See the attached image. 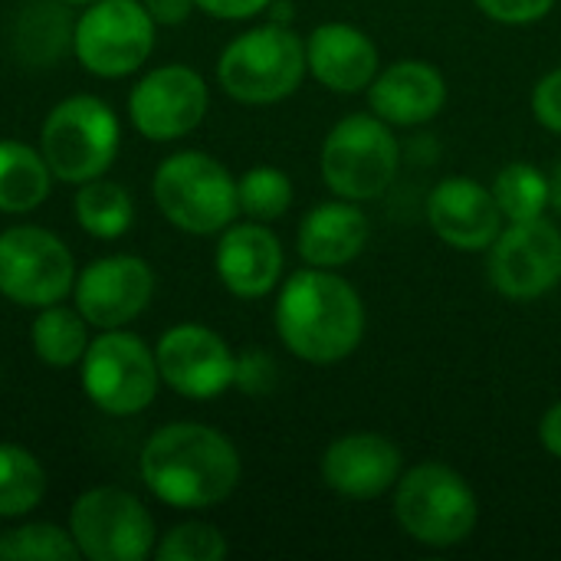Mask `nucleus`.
I'll list each match as a JSON object with an SVG mask.
<instances>
[{
  "label": "nucleus",
  "mask_w": 561,
  "mask_h": 561,
  "mask_svg": "<svg viewBox=\"0 0 561 561\" xmlns=\"http://www.w3.org/2000/svg\"><path fill=\"white\" fill-rule=\"evenodd\" d=\"M138 477L145 490L171 510H210L233 496L243 463L233 440L217 427L174 421L145 440Z\"/></svg>",
  "instance_id": "obj_1"
},
{
  "label": "nucleus",
  "mask_w": 561,
  "mask_h": 561,
  "mask_svg": "<svg viewBox=\"0 0 561 561\" xmlns=\"http://www.w3.org/2000/svg\"><path fill=\"white\" fill-rule=\"evenodd\" d=\"M276 332L299 362L339 365L365 339V302L339 273L306 266L279 289Z\"/></svg>",
  "instance_id": "obj_2"
},
{
  "label": "nucleus",
  "mask_w": 561,
  "mask_h": 561,
  "mask_svg": "<svg viewBox=\"0 0 561 561\" xmlns=\"http://www.w3.org/2000/svg\"><path fill=\"white\" fill-rule=\"evenodd\" d=\"M306 39L293 26L263 23L233 36L217 59L220 89L243 105H276L306 79Z\"/></svg>",
  "instance_id": "obj_3"
},
{
  "label": "nucleus",
  "mask_w": 561,
  "mask_h": 561,
  "mask_svg": "<svg viewBox=\"0 0 561 561\" xmlns=\"http://www.w3.org/2000/svg\"><path fill=\"white\" fill-rule=\"evenodd\" d=\"M151 194L161 217L191 237L220 233L240 217L237 181L227 164L207 151L168 154L154 168Z\"/></svg>",
  "instance_id": "obj_4"
},
{
  "label": "nucleus",
  "mask_w": 561,
  "mask_h": 561,
  "mask_svg": "<svg viewBox=\"0 0 561 561\" xmlns=\"http://www.w3.org/2000/svg\"><path fill=\"white\" fill-rule=\"evenodd\" d=\"M36 148L56 181L79 187L102 178L115 164L122 148V122L99 95H69L46 112Z\"/></svg>",
  "instance_id": "obj_5"
},
{
  "label": "nucleus",
  "mask_w": 561,
  "mask_h": 561,
  "mask_svg": "<svg viewBox=\"0 0 561 561\" xmlns=\"http://www.w3.org/2000/svg\"><path fill=\"white\" fill-rule=\"evenodd\" d=\"M394 519L414 542L427 549H454L473 536L480 500L454 467L417 463L394 483Z\"/></svg>",
  "instance_id": "obj_6"
},
{
  "label": "nucleus",
  "mask_w": 561,
  "mask_h": 561,
  "mask_svg": "<svg viewBox=\"0 0 561 561\" xmlns=\"http://www.w3.org/2000/svg\"><path fill=\"white\" fill-rule=\"evenodd\" d=\"M82 391L108 417H135L148 411L161 388L154 348L128 329H102L82 362Z\"/></svg>",
  "instance_id": "obj_7"
},
{
  "label": "nucleus",
  "mask_w": 561,
  "mask_h": 561,
  "mask_svg": "<svg viewBox=\"0 0 561 561\" xmlns=\"http://www.w3.org/2000/svg\"><path fill=\"white\" fill-rule=\"evenodd\" d=\"M401 164V148L388 122L375 112L345 115L322 141V181L332 194L345 201H375L381 197Z\"/></svg>",
  "instance_id": "obj_8"
},
{
  "label": "nucleus",
  "mask_w": 561,
  "mask_h": 561,
  "mask_svg": "<svg viewBox=\"0 0 561 561\" xmlns=\"http://www.w3.org/2000/svg\"><path fill=\"white\" fill-rule=\"evenodd\" d=\"M69 536L89 561H145L158 546L151 510L122 486H92L76 496Z\"/></svg>",
  "instance_id": "obj_9"
},
{
  "label": "nucleus",
  "mask_w": 561,
  "mask_h": 561,
  "mask_svg": "<svg viewBox=\"0 0 561 561\" xmlns=\"http://www.w3.org/2000/svg\"><path fill=\"white\" fill-rule=\"evenodd\" d=\"M76 256L66 240L36 224L0 230V296L23 309H46L72 296Z\"/></svg>",
  "instance_id": "obj_10"
},
{
  "label": "nucleus",
  "mask_w": 561,
  "mask_h": 561,
  "mask_svg": "<svg viewBox=\"0 0 561 561\" xmlns=\"http://www.w3.org/2000/svg\"><path fill=\"white\" fill-rule=\"evenodd\" d=\"M154 20L141 0H95L76 16L72 53L99 79H125L154 53Z\"/></svg>",
  "instance_id": "obj_11"
},
{
  "label": "nucleus",
  "mask_w": 561,
  "mask_h": 561,
  "mask_svg": "<svg viewBox=\"0 0 561 561\" xmlns=\"http://www.w3.org/2000/svg\"><path fill=\"white\" fill-rule=\"evenodd\" d=\"M490 283L503 299L533 302L561 283V230L546 220H516L486 250Z\"/></svg>",
  "instance_id": "obj_12"
},
{
  "label": "nucleus",
  "mask_w": 561,
  "mask_h": 561,
  "mask_svg": "<svg viewBox=\"0 0 561 561\" xmlns=\"http://www.w3.org/2000/svg\"><path fill=\"white\" fill-rule=\"evenodd\" d=\"M210 108L207 82L184 62L154 66L128 92V122L148 141H178L191 135Z\"/></svg>",
  "instance_id": "obj_13"
},
{
  "label": "nucleus",
  "mask_w": 561,
  "mask_h": 561,
  "mask_svg": "<svg viewBox=\"0 0 561 561\" xmlns=\"http://www.w3.org/2000/svg\"><path fill=\"white\" fill-rule=\"evenodd\" d=\"M158 279L148 260L135 253H108L79 270L72 299L92 329H125L154 299Z\"/></svg>",
  "instance_id": "obj_14"
},
{
  "label": "nucleus",
  "mask_w": 561,
  "mask_h": 561,
  "mask_svg": "<svg viewBox=\"0 0 561 561\" xmlns=\"http://www.w3.org/2000/svg\"><path fill=\"white\" fill-rule=\"evenodd\" d=\"M161 385L187 401H210L233 388L237 355L214 329L201 322L171 325L154 345Z\"/></svg>",
  "instance_id": "obj_15"
},
{
  "label": "nucleus",
  "mask_w": 561,
  "mask_h": 561,
  "mask_svg": "<svg viewBox=\"0 0 561 561\" xmlns=\"http://www.w3.org/2000/svg\"><path fill=\"white\" fill-rule=\"evenodd\" d=\"M404 473V457L381 434H345L322 454V483L345 500H378Z\"/></svg>",
  "instance_id": "obj_16"
},
{
  "label": "nucleus",
  "mask_w": 561,
  "mask_h": 561,
  "mask_svg": "<svg viewBox=\"0 0 561 561\" xmlns=\"http://www.w3.org/2000/svg\"><path fill=\"white\" fill-rule=\"evenodd\" d=\"M427 220L434 233L460 250V253H483L503 230V210L490 187L473 178H444L427 201Z\"/></svg>",
  "instance_id": "obj_17"
},
{
  "label": "nucleus",
  "mask_w": 561,
  "mask_h": 561,
  "mask_svg": "<svg viewBox=\"0 0 561 561\" xmlns=\"http://www.w3.org/2000/svg\"><path fill=\"white\" fill-rule=\"evenodd\" d=\"M283 263H286L283 243L266 224L247 220L220 230L214 266L230 296L237 299L270 296L283 279Z\"/></svg>",
  "instance_id": "obj_18"
},
{
  "label": "nucleus",
  "mask_w": 561,
  "mask_h": 561,
  "mask_svg": "<svg viewBox=\"0 0 561 561\" xmlns=\"http://www.w3.org/2000/svg\"><path fill=\"white\" fill-rule=\"evenodd\" d=\"M447 102V82L437 66L424 59H401L385 69L368 85V105L371 112L388 125H424L434 115H440Z\"/></svg>",
  "instance_id": "obj_19"
},
{
  "label": "nucleus",
  "mask_w": 561,
  "mask_h": 561,
  "mask_svg": "<svg viewBox=\"0 0 561 561\" xmlns=\"http://www.w3.org/2000/svg\"><path fill=\"white\" fill-rule=\"evenodd\" d=\"M378 46L352 23H322L306 36V66L325 89L352 95L378 76Z\"/></svg>",
  "instance_id": "obj_20"
},
{
  "label": "nucleus",
  "mask_w": 561,
  "mask_h": 561,
  "mask_svg": "<svg viewBox=\"0 0 561 561\" xmlns=\"http://www.w3.org/2000/svg\"><path fill=\"white\" fill-rule=\"evenodd\" d=\"M371 227L358 201H325L312 207L296 233V250L306 260V266H322V270H339L352 260L362 256L368 247Z\"/></svg>",
  "instance_id": "obj_21"
},
{
  "label": "nucleus",
  "mask_w": 561,
  "mask_h": 561,
  "mask_svg": "<svg viewBox=\"0 0 561 561\" xmlns=\"http://www.w3.org/2000/svg\"><path fill=\"white\" fill-rule=\"evenodd\" d=\"M76 13L62 0H26L10 23V49L20 66L53 69L72 53Z\"/></svg>",
  "instance_id": "obj_22"
},
{
  "label": "nucleus",
  "mask_w": 561,
  "mask_h": 561,
  "mask_svg": "<svg viewBox=\"0 0 561 561\" xmlns=\"http://www.w3.org/2000/svg\"><path fill=\"white\" fill-rule=\"evenodd\" d=\"M53 181L56 178L39 148L16 138H0V214H33L46 204Z\"/></svg>",
  "instance_id": "obj_23"
},
{
  "label": "nucleus",
  "mask_w": 561,
  "mask_h": 561,
  "mask_svg": "<svg viewBox=\"0 0 561 561\" xmlns=\"http://www.w3.org/2000/svg\"><path fill=\"white\" fill-rule=\"evenodd\" d=\"M72 214L76 224L95 237V240H118L131 230L135 224V197L125 184L102 178H92L79 184L72 197Z\"/></svg>",
  "instance_id": "obj_24"
},
{
  "label": "nucleus",
  "mask_w": 561,
  "mask_h": 561,
  "mask_svg": "<svg viewBox=\"0 0 561 561\" xmlns=\"http://www.w3.org/2000/svg\"><path fill=\"white\" fill-rule=\"evenodd\" d=\"M89 322L82 319V312L72 306H46L36 312L33 325H30V345L33 355L46 365V368H76L89 348Z\"/></svg>",
  "instance_id": "obj_25"
},
{
  "label": "nucleus",
  "mask_w": 561,
  "mask_h": 561,
  "mask_svg": "<svg viewBox=\"0 0 561 561\" xmlns=\"http://www.w3.org/2000/svg\"><path fill=\"white\" fill-rule=\"evenodd\" d=\"M49 490V477L36 454L20 444H0V519L30 516Z\"/></svg>",
  "instance_id": "obj_26"
},
{
  "label": "nucleus",
  "mask_w": 561,
  "mask_h": 561,
  "mask_svg": "<svg viewBox=\"0 0 561 561\" xmlns=\"http://www.w3.org/2000/svg\"><path fill=\"white\" fill-rule=\"evenodd\" d=\"M490 191H493V197H496V204L510 224L546 217V210H549V178L529 161L506 164L496 174Z\"/></svg>",
  "instance_id": "obj_27"
},
{
  "label": "nucleus",
  "mask_w": 561,
  "mask_h": 561,
  "mask_svg": "<svg viewBox=\"0 0 561 561\" xmlns=\"http://www.w3.org/2000/svg\"><path fill=\"white\" fill-rule=\"evenodd\" d=\"M79 546L69 536V526L53 523H23L0 533V561H76Z\"/></svg>",
  "instance_id": "obj_28"
},
{
  "label": "nucleus",
  "mask_w": 561,
  "mask_h": 561,
  "mask_svg": "<svg viewBox=\"0 0 561 561\" xmlns=\"http://www.w3.org/2000/svg\"><path fill=\"white\" fill-rule=\"evenodd\" d=\"M237 201L240 214H247L250 220H279L293 207V181L273 164H256L237 181Z\"/></svg>",
  "instance_id": "obj_29"
},
{
  "label": "nucleus",
  "mask_w": 561,
  "mask_h": 561,
  "mask_svg": "<svg viewBox=\"0 0 561 561\" xmlns=\"http://www.w3.org/2000/svg\"><path fill=\"white\" fill-rule=\"evenodd\" d=\"M230 552L224 533L210 523H181L168 536L158 539L154 559L158 561H224Z\"/></svg>",
  "instance_id": "obj_30"
},
{
  "label": "nucleus",
  "mask_w": 561,
  "mask_h": 561,
  "mask_svg": "<svg viewBox=\"0 0 561 561\" xmlns=\"http://www.w3.org/2000/svg\"><path fill=\"white\" fill-rule=\"evenodd\" d=\"M276 385V362L263 348H247L237 355V371H233V388H240L250 398L270 394Z\"/></svg>",
  "instance_id": "obj_31"
},
{
  "label": "nucleus",
  "mask_w": 561,
  "mask_h": 561,
  "mask_svg": "<svg viewBox=\"0 0 561 561\" xmlns=\"http://www.w3.org/2000/svg\"><path fill=\"white\" fill-rule=\"evenodd\" d=\"M490 20L506 26H529L552 13L556 0H473Z\"/></svg>",
  "instance_id": "obj_32"
},
{
  "label": "nucleus",
  "mask_w": 561,
  "mask_h": 561,
  "mask_svg": "<svg viewBox=\"0 0 561 561\" xmlns=\"http://www.w3.org/2000/svg\"><path fill=\"white\" fill-rule=\"evenodd\" d=\"M533 115L542 128L561 135V66L546 72L533 89Z\"/></svg>",
  "instance_id": "obj_33"
},
{
  "label": "nucleus",
  "mask_w": 561,
  "mask_h": 561,
  "mask_svg": "<svg viewBox=\"0 0 561 561\" xmlns=\"http://www.w3.org/2000/svg\"><path fill=\"white\" fill-rule=\"evenodd\" d=\"M201 13L214 20H250L263 13L273 0H194Z\"/></svg>",
  "instance_id": "obj_34"
},
{
  "label": "nucleus",
  "mask_w": 561,
  "mask_h": 561,
  "mask_svg": "<svg viewBox=\"0 0 561 561\" xmlns=\"http://www.w3.org/2000/svg\"><path fill=\"white\" fill-rule=\"evenodd\" d=\"M141 3L158 26H181L197 10L194 0H141Z\"/></svg>",
  "instance_id": "obj_35"
},
{
  "label": "nucleus",
  "mask_w": 561,
  "mask_h": 561,
  "mask_svg": "<svg viewBox=\"0 0 561 561\" xmlns=\"http://www.w3.org/2000/svg\"><path fill=\"white\" fill-rule=\"evenodd\" d=\"M539 440H542V447L561 460V401H556L549 411H546V417H542V424H539Z\"/></svg>",
  "instance_id": "obj_36"
},
{
  "label": "nucleus",
  "mask_w": 561,
  "mask_h": 561,
  "mask_svg": "<svg viewBox=\"0 0 561 561\" xmlns=\"http://www.w3.org/2000/svg\"><path fill=\"white\" fill-rule=\"evenodd\" d=\"M266 13H270V23H283V26L293 23V3L289 0H273L266 7Z\"/></svg>",
  "instance_id": "obj_37"
},
{
  "label": "nucleus",
  "mask_w": 561,
  "mask_h": 561,
  "mask_svg": "<svg viewBox=\"0 0 561 561\" xmlns=\"http://www.w3.org/2000/svg\"><path fill=\"white\" fill-rule=\"evenodd\" d=\"M549 207H556L561 214V161L556 164V171L549 174Z\"/></svg>",
  "instance_id": "obj_38"
},
{
  "label": "nucleus",
  "mask_w": 561,
  "mask_h": 561,
  "mask_svg": "<svg viewBox=\"0 0 561 561\" xmlns=\"http://www.w3.org/2000/svg\"><path fill=\"white\" fill-rule=\"evenodd\" d=\"M62 3H69V7H89V3H95V0H62Z\"/></svg>",
  "instance_id": "obj_39"
}]
</instances>
